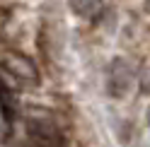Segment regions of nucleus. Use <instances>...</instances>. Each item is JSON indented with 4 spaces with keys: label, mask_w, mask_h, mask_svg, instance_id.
<instances>
[{
    "label": "nucleus",
    "mask_w": 150,
    "mask_h": 147,
    "mask_svg": "<svg viewBox=\"0 0 150 147\" xmlns=\"http://www.w3.org/2000/svg\"><path fill=\"white\" fill-rule=\"evenodd\" d=\"M75 12H80V15H85V17H95L97 12H102V3H73L70 5Z\"/></svg>",
    "instance_id": "20e7f679"
},
{
    "label": "nucleus",
    "mask_w": 150,
    "mask_h": 147,
    "mask_svg": "<svg viewBox=\"0 0 150 147\" xmlns=\"http://www.w3.org/2000/svg\"><path fill=\"white\" fill-rule=\"evenodd\" d=\"M148 121H150V116H148Z\"/></svg>",
    "instance_id": "39448f33"
},
{
    "label": "nucleus",
    "mask_w": 150,
    "mask_h": 147,
    "mask_svg": "<svg viewBox=\"0 0 150 147\" xmlns=\"http://www.w3.org/2000/svg\"><path fill=\"white\" fill-rule=\"evenodd\" d=\"M27 130L39 147H63V133L46 111H32L27 116Z\"/></svg>",
    "instance_id": "f257e3e1"
},
{
    "label": "nucleus",
    "mask_w": 150,
    "mask_h": 147,
    "mask_svg": "<svg viewBox=\"0 0 150 147\" xmlns=\"http://www.w3.org/2000/svg\"><path fill=\"white\" fill-rule=\"evenodd\" d=\"M3 68H5L7 75H12L15 80L24 82V85H34L39 80L36 65L27 56H20V53H5L3 56Z\"/></svg>",
    "instance_id": "f03ea898"
},
{
    "label": "nucleus",
    "mask_w": 150,
    "mask_h": 147,
    "mask_svg": "<svg viewBox=\"0 0 150 147\" xmlns=\"http://www.w3.org/2000/svg\"><path fill=\"white\" fill-rule=\"evenodd\" d=\"M133 82H136V75H133V70L128 68V63L116 60L114 65H111L109 89H111V94H114V97H124L126 92L133 87Z\"/></svg>",
    "instance_id": "7ed1b4c3"
}]
</instances>
